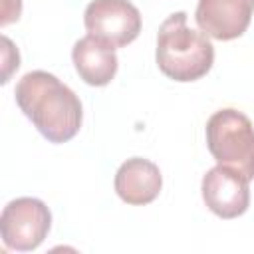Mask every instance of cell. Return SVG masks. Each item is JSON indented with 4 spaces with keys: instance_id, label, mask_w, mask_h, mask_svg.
I'll use <instances>...</instances> for the list:
<instances>
[{
    "instance_id": "1",
    "label": "cell",
    "mask_w": 254,
    "mask_h": 254,
    "mask_svg": "<svg viewBox=\"0 0 254 254\" xmlns=\"http://www.w3.org/2000/svg\"><path fill=\"white\" fill-rule=\"evenodd\" d=\"M20 111L50 143H65L79 133L83 107L79 97L54 73L28 71L14 89Z\"/></svg>"
},
{
    "instance_id": "2",
    "label": "cell",
    "mask_w": 254,
    "mask_h": 254,
    "mask_svg": "<svg viewBox=\"0 0 254 254\" xmlns=\"http://www.w3.org/2000/svg\"><path fill=\"white\" fill-rule=\"evenodd\" d=\"M155 60L159 69L175 81H196L214 64L208 36L187 26V12L171 14L159 28Z\"/></svg>"
},
{
    "instance_id": "3",
    "label": "cell",
    "mask_w": 254,
    "mask_h": 254,
    "mask_svg": "<svg viewBox=\"0 0 254 254\" xmlns=\"http://www.w3.org/2000/svg\"><path fill=\"white\" fill-rule=\"evenodd\" d=\"M206 147L214 161L254 181V125L238 109H220L206 121Z\"/></svg>"
},
{
    "instance_id": "4",
    "label": "cell",
    "mask_w": 254,
    "mask_h": 254,
    "mask_svg": "<svg viewBox=\"0 0 254 254\" xmlns=\"http://www.w3.org/2000/svg\"><path fill=\"white\" fill-rule=\"evenodd\" d=\"M52 228V212L44 200L20 196L10 200L0 214L2 242L10 250H36Z\"/></svg>"
},
{
    "instance_id": "5",
    "label": "cell",
    "mask_w": 254,
    "mask_h": 254,
    "mask_svg": "<svg viewBox=\"0 0 254 254\" xmlns=\"http://www.w3.org/2000/svg\"><path fill=\"white\" fill-rule=\"evenodd\" d=\"M87 34L113 48L131 44L141 32V12L129 0H93L83 12Z\"/></svg>"
},
{
    "instance_id": "6",
    "label": "cell",
    "mask_w": 254,
    "mask_h": 254,
    "mask_svg": "<svg viewBox=\"0 0 254 254\" xmlns=\"http://www.w3.org/2000/svg\"><path fill=\"white\" fill-rule=\"evenodd\" d=\"M248 179L240 173L216 165L206 171L202 177V200L210 212L220 218H236L244 214L250 206V189Z\"/></svg>"
},
{
    "instance_id": "7",
    "label": "cell",
    "mask_w": 254,
    "mask_h": 254,
    "mask_svg": "<svg viewBox=\"0 0 254 254\" xmlns=\"http://www.w3.org/2000/svg\"><path fill=\"white\" fill-rule=\"evenodd\" d=\"M252 14L254 0H198L194 20L206 36L228 42L248 30Z\"/></svg>"
},
{
    "instance_id": "8",
    "label": "cell",
    "mask_w": 254,
    "mask_h": 254,
    "mask_svg": "<svg viewBox=\"0 0 254 254\" xmlns=\"http://www.w3.org/2000/svg\"><path fill=\"white\" fill-rule=\"evenodd\" d=\"M163 187V177L159 167L143 157L127 159L115 173V192L117 196L133 206H143L153 202Z\"/></svg>"
},
{
    "instance_id": "9",
    "label": "cell",
    "mask_w": 254,
    "mask_h": 254,
    "mask_svg": "<svg viewBox=\"0 0 254 254\" xmlns=\"http://www.w3.org/2000/svg\"><path fill=\"white\" fill-rule=\"evenodd\" d=\"M71 60L77 75L87 85H93V87L107 85L115 77L117 65H119L115 48L91 34L79 38L73 44Z\"/></svg>"
},
{
    "instance_id": "10",
    "label": "cell",
    "mask_w": 254,
    "mask_h": 254,
    "mask_svg": "<svg viewBox=\"0 0 254 254\" xmlns=\"http://www.w3.org/2000/svg\"><path fill=\"white\" fill-rule=\"evenodd\" d=\"M22 12V0H4V16H2V26L14 22L20 18Z\"/></svg>"
}]
</instances>
